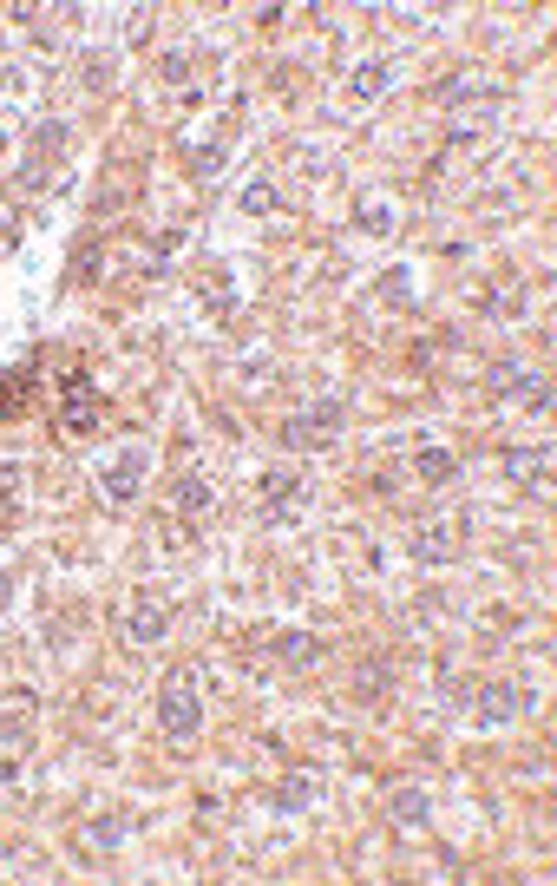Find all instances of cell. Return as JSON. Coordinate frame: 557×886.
I'll return each mask as SVG.
<instances>
[{
    "label": "cell",
    "instance_id": "cell-1",
    "mask_svg": "<svg viewBox=\"0 0 557 886\" xmlns=\"http://www.w3.org/2000/svg\"><path fill=\"white\" fill-rule=\"evenodd\" d=\"M158 729H164V743H197V729H204V670L197 664L164 670V683H158Z\"/></svg>",
    "mask_w": 557,
    "mask_h": 886
},
{
    "label": "cell",
    "instance_id": "cell-2",
    "mask_svg": "<svg viewBox=\"0 0 557 886\" xmlns=\"http://www.w3.org/2000/svg\"><path fill=\"white\" fill-rule=\"evenodd\" d=\"M341 427H348V401H341V394H328V401H309L302 414H289V421H282V447L315 453V447H328Z\"/></svg>",
    "mask_w": 557,
    "mask_h": 886
},
{
    "label": "cell",
    "instance_id": "cell-3",
    "mask_svg": "<svg viewBox=\"0 0 557 886\" xmlns=\"http://www.w3.org/2000/svg\"><path fill=\"white\" fill-rule=\"evenodd\" d=\"M466 710H473L479 729H506V723H519L525 710H538V690H532V683H473Z\"/></svg>",
    "mask_w": 557,
    "mask_h": 886
},
{
    "label": "cell",
    "instance_id": "cell-4",
    "mask_svg": "<svg viewBox=\"0 0 557 886\" xmlns=\"http://www.w3.org/2000/svg\"><path fill=\"white\" fill-rule=\"evenodd\" d=\"M492 394H506V401H519V407H552V381H545V368H525V361H492Z\"/></svg>",
    "mask_w": 557,
    "mask_h": 886
},
{
    "label": "cell",
    "instance_id": "cell-5",
    "mask_svg": "<svg viewBox=\"0 0 557 886\" xmlns=\"http://www.w3.org/2000/svg\"><path fill=\"white\" fill-rule=\"evenodd\" d=\"M144 473H151V447H144V440H131V447H118V460L105 467L98 493H105L112 506H131V499H138V486H144Z\"/></svg>",
    "mask_w": 557,
    "mask_h": 886
},
{
    "label": "cell",
    "instance_id": "cell-6",
    "mask_svg": "<svg viewBox=\"0 0 557 886\" xmlns=\"http://www.w3.org/2000/svg\"><path fill=\"white\" fill-rule=\"evenodd\" d=\"M59 151H66V118H39V125H33V151H26V164H20V184H26V191H46Z\"/></svg>",
    "mask_w": 557,
    "mask_h": 886
},
{
    "label": "cell",
    "instance_id": "cell-7",
    "mask_svg": "<svg viewBox=\"0 0 557 886\" xmlns=\"http://www.w3.org/2000/svg\"><path fill=\"white\" fill-rule=\"evenodd\" d=\"M59 427L66 434H92L98 427V394H92V375L85 368H72V381L59 394Z\"/></svg>",
    "mask_w": 557,
    "mask_h": 886
},
{
    "label": "cell",
    "instance_id": "cell-8",
    "mask_svg": "<svg viewBox=\"0 0 557 886\" xmlns=\"http://www.w3.org/2000/svg\"><path fill=\"white\" fill-rule=\"evenodd\" d=\"M309 493H315V486H309V473H289V467H269V473H263V513H276V519H282V513H295Z\"/></svg>",
    "mask_w": 557,
    "mask_h": 886
},
{
    "label": "cell",
    "instance_id": "cell-9",
    "mask_svg": "<svg viewBox=\"0 0 557 886\" xmlns=\"http://www.w3.org/2000/svg\"><path fill=\"white\" fill-rule=\"evenodd\" d=\"M315 802H322V775H315V769H295V775H282V782H276L269 815H309Z\"/></svg>",
    "mask_w": 557,
    "mask_h": 886
},
{
    "label": "cell",
    "instance_id": "cell-10",
    "mask_svg": "<svg viewBox=\"0 0 557 886\" xmlns=\"http://www.w3.org/2000/svg\"><path fill=\"white\" fill-rule=\"evenodd\" d=\"M184 151H190V177H217L223 164H230V131L217 125V131H184Z\"/></svg>",
    "mask_w": 557,
    "mask_h": 886
},
{
    "label": "cell",
    "instance_id": "cell-11",
    "mask_svg": "<svg viewBox=\"0 0 557 886\" xmlns=\"http://www.w3.org/2000/svg\"><path fill=\"white\" fill-rule=\"evenodd\" d=\"M387 815H394V828H401V835H420V828L433 821V795H427L420 782H407V789H394V795H387Z\"/></svg>",
    "mask_w": 557,
    "mask_h": 886
},
{
    "label": "cell",
    "instance_id": "cell-12",
    "mask_svg": "<svg viewBox=\"0 0 557 886\" xmlns=\"http://www.w3.org/2000/svg\"><path fill=\"white\" fill-rule=\"evenodd\" d=\"M164 631H171V605L138 598V605L125 611V637H131V644H164Z\"/></svg>",
    "mask_w": 557,
    "mask_h": 886
},
{
    "label": "cell",
    "instance_id": "cell-13",
    "mask_svg": "<svg viewBox=\"0 0 557 886\" xmlns=\"http://www.w3.org/2000/svg\"><path fill=\"white\" fill-rule=\"evenodd\" d=\"M171 506H177L184 519H204V513L217 506V480H210V473H184V480L171 486Z\"/></svg>",
    "mask_w": 557,
    "mask_h": 886
},
{
    "label": "cell",
    "instance_id": "cell-14",
    "mask_svg": "<svg viewBox=\"0 0 557 886\" xmlns=\"http://www.w3.org/2000/svg\"><path fill=\"white\" fill-rule=\"evenodd\" d=\"M0 743H7V749H26V743H33V697H26V690H13V697L0 703Z\"/></svg>",
    "mask_w": 557,
    "mask_h": 886
},
{
    "label": "cell",
    "instance_id": "cell-15",
    "mask_svg": "<svg viewBox=\"0 0 557 886\" xmlns=\"http://www.w3.org/2000/svg\"><path fill=\"white\" fill-rule=\"evenodd\" d=\"M414 473H420L427 486H453V480H460V453L440 447V440H427V447L414 453Z\"/></svg>",
    "mask_w": 557,
    "mask_h": 886
},
{
    "label": "cell",
    "instance_id": "cell-16",
    "mask_svg": "<svg viewBox=\"0 0 557 886\" xmlns=\"http://www.w3.org/2000/svg\"><path fill=\"white\" fill-rule=\"evenodd\" d=\"M269 657H282L289 670H309V664L322 657V637H315V631H282V637L269 644Z\"/></svg>",
    "mask_w": 557,
    "mask_h": 886
},
{
    "label": "cell",
    "instance_id": "cell-17",
    "mask_svg": "<svg viewBox=\"0 0 557 886\" xmlns=\"http://www.w3.org/2000/svg\"><path fill=\"white\" fill-rule=\"evenodd\" d=\"M506 473H512V480H525V486H545V473H552V447H512V453H506Z\"/></svg>",
    "mask_w": 557,
    "mask_h": 886
},
{
    "label": "cell",
    "instance_id": "cell-18",
    "mask_svg": "<svg viewBox=\"0 0 557 886\" xmlns=\"http://www.w3.org/2000/svg\"><path fill=\"white\" fill-rule=\"evenodd\" d=\"M466 545V519H446V526H427L420 532V559H453Z\"/></svg>",
    "mask_w": 557,
    "mask_h": 886
},
{
    "label": "cell",
    "instance_id": "cell-19",
    "mask_svg": "<svg viewBox=\"0 0 557 886\" xmlns=\"http://www.w3.org/2000/svg\"><path fill=\"white\" fill-rule=\"evenodd\" d=\"M394 85V59H368V66H355V99H381Z\"/></svg>",
    "mask_w": 557,
    "mask_h": 886
},
{
    "label": "cell",
    "instance_id": "cell-20",
    "mask_svg": "<svg viewBox=\"0 0 557 886\" xmlns=\"http://www.w3.org/2000/svg\"><path fill=\"white\" fill-rule=\"evenodd\" d=\"M98 250H105V237H92V230H85V237H79V256H72V283H79V289H85V283H98Z\"/></svg>",
    "mask_w": 557,
    "mask_h": 886
},
{
    "label": "cell",
    "instance_id": "cell-21",
    "mask_svg": "<svg viewBox=\"0 0 557 886\" xmlns=\"http://www.w3.org/2000/svg\"><path fill=\"white\" fill-rule=\"evenodd\" d=\"M33 375H39V355H26V361H20V368H13V375H7V381H0V414H13V407H20V401H26V394H20V388H26V381H33Z\"/></svg>",
    "mask_w": 557,
    "mask_h": 886
},
{
    "label": "cell",
    "instance_id": "cell-22",
    "mask_svg": "<svg viewBox=\"0 0 557 886\" xmlns=\"http://www.w3.org/2000/svg\"><path fill=\"white\" fill-rule=\"evenodd\" d=\"M79 85H85V92H105V85H112V53H85V59H79Z\"/></svg>",
    "mask_w": 557,
    "mask_h": 886
},
{
    "label": "cell",
    "instance_id": "cell-23",
    "mask_svg": "<svg viewBox=\"0 0 557 886\" xmlns=\"http://www.w3.org/2000/svg\"><path fill=\"white\" fill-rule=\"evenodd\" d=\"M236 204H243V210H250V217H263V210H282V191H276V184H269V177H256V184H250V191H243V197H236Z\"/></svg>",
    "mask_w": 557,
    "mask_h": 886
},
{
    "label": "cell",
    "instance_id": "cell-24",
    "mask_svg": "<svg viewBox=\"0 0 557 886\" xmlns=\"http://www.w3.org/2000/svg\"><path fill=\"white\" fill-rule=\"evenodd\" d=\"M381 296H387L394 309H407V302H414V269H387V276H381Z\"/></svg>",
    "mask_w": 557,
    "mask_h": 886
},
{
    "label": "cell",
    "instance_id": "cell-25",
    "mask_svg": "<svg viewBox=\"0 0 557 886\" xmlns=\"http://www.w3.org/2000/svg\"><path fill=\"white\" fill-rule=\"evenodd\" d=\"M355 690H361V697H387V690H394V670H387V664H368V670L355 677Z\"/></svg>",
    "mask_w": 557,
    "mask_h": 886
},
{
    "label": "cell",
    "instance_id": "cell-26",
    "mask_svg": "<svg viewBox=\"0 0 557 886\" xmlns=\"http://www.w3.org/2000/svg\"><path fill=\"white\" fill-rule=\"evenodd\" d=\"M158 72H164V85H190V53H177V46H171V53L158 59Z\"/></svg>",
    "mask_w": 557,
    "mask_h": 886
},
{
    "label": "cell",
    "instance_id": "cell-27",
    "mask_svg": "<svg viewBox=\"0 0 557 886\" xmlns=\"http://www.w3.org/2000/svg\"><path fill=\"white\" fill-rule=\"evenodd\" d=\"M355 230H374V237H381V230H394V210H387V204H361V210H355Z\"/></svg>",
    "mask_w": 557,
    "mask_h": 886
},
{
    "label": "cell",
    "instance_id": "cell-28",
    "mask_svg": "<svg viewBox=\"0 0 557 886\" xmlns=\"http://www.w3.org/2000/svg\"><path fill=\"white\" fill-rule=\"evenodd\" d=\"M85 841H92V848H118V841H125V821H118V815H112V821H92Z\"/></svg>",
    "mask_w": 557,
    "mask_h": 886
},
{
    "label": "cell",
    "instance_id": "cell-29",
    "mask_svg": "<svg viewBox=\"0 0 557 886\" xmlns=\"http://www.w3.org/2000/svg\"><path fill=\"white\" fill-rule=\"evenodd\" d=\"M144 39H151V7L131 13V46H144Z\"/></svg>",
    "mask_w": 557,
    "mask_h": 886
},
{
    "label": "cell",
    "instance_id": "cell-30",
    "mask_svg": "<svg viewBox=\"0 0 557 886\" xmlns=\"http://www.w3.org/2000/svg\"><path fill=\"white\" fill-rule=\"evenodd\" d=\"M13 605V572H0V611Z\"/></svg>",
    "mask_w": 557,
    "mask_h": 886
},
{
    "label": "cell",
    "instance_id": "cell-31",
    "mask_svg": "<svg viewBox=\"0 0 557 886\" xmlns=\"http://www.w3.org/2000/svg\"><path fill=\"white\" fill-rule=\"evenodd\" d=\"M7 237H13V210H0V243H7Z\"/></svg>",
    "mask_w": 557,
    "mask_h": 886
},
{
    "label": "cell",
    "instance_id": "cell-32",
    "mask_svg": "<svg viewBox=\"0 0 557 886\" xmlns=\"http://www.w3.org/2000/svg\"><path fill=\"white\" fill-rule=\"evenodd\" d=\"M0 158H7V131H0Z\"/></svg>",
    "mask_w": 557,
    "mask_h": 886
}]
</instances>
